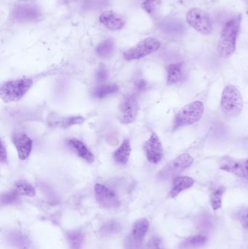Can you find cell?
<instances>
[{"mask_svg":"<svg viewBox=\"0 0 248 249\" xmlns=\"http://www.w3.org/2000/svg\"><path fill=\"white\" fill-rule=\"evenodd\" d=\"M219 168L240 178H248V158H235L226 155L220 160Z\"/></svg>","mask_w":248,"mask_h":249,"instance_id":"9c48e42d","label":"cell"},{"mask_svg":"<svg viewBox=\"0 0 248 249\" xmlns=\"http://www.w3.org/2000/svg\"><path fill=\"white\" fill-rule=\"evenodd\" d=\"M147 249H163L161 241L157 238H151L147 244Z\"/></svg>","mask_w":248,"mask_h":249,"instance_id":"d6a6232c","label":"cell"},{"mask_svg":"<svg viewBox=\"0 0 248 249\" xmlns=\"http://www.w3.org/2000/svg\"><path fill=\"white\" fill-rule=\"evenodd\" d=\"M227 188L224 186L215 189L210 196V202L214 211L218 210L222 206V199Z\"/></svg>","mask_w":248,"mask_h":249,"instance_id":"7402d4cb","label":"cell"},{"mask_svg":"<svg viewBox=\"0 0 248 249\" xmlns=\"http://www.w3.org/2000/svg\"><path fill=\"white\" fill-rule=\"evenodd\" d=\"M149 228V224L146 219H141L134 224L131 236L140 242H142Z\"/></svg>","mask_w":248,"mask_h":249,"instance_id":"ffe728a7","label":"cell"},{"mask_svg":"<svg viewBox=\"0 0 248 249\" xmlns=\"http://www.w3.org/2000/svg\"><path fill=\"white\" fill-rule=\"evenodd\" d=\"M205 112V107L200 101H195L183 106L175 115L173 131L182 127L192 125L200 121Z\"/></svg>","mask_w":248,"mask_h":249,"instance_id":"7a4b0ae2","label":"cell"},{"mask_svg":"<svg viewBox=\"0 0 248 249\" xmlns=\"http://www.w3.org/2000/svg\"><path fill=\"white\" fill-rule=\"evenodd\" d=\"M138 109L136 96L134 94L125 96L119 105L118 118L121 124H128L133 123L138 115Z\"/></svg>","mask_w":248,"mask_h":249,"instance_id":"ba28073f","label":"cell"},{"mask_svg":"<svg viewBox=\"0 0 248 249\" xmlns=\"http://www.w3.org/2000/svg\"><path fill=\"white\" fill-rule=\"evenodd\" d=\"M96 80L99 82L106 81L108 77V71L106 69L103 67H100V68L96 71Z\"/></svg>","mask_w":248,"mask_h":249,"instance_id":"1f68e13d","label":"cell"},{"mask_svg":"<svg viewBox=\"0 0 248 249\" xmlns=\"http://www.w3.org/2000/svg\"><path fill=\"white\" fill-rule=\"evenodd\" d=\"M95 196L98 203L104 208L114 209L120 205L115 192L101 184H96L94 187Z\"/></svg>","mask_w":248,"mask_h":249,"instance_id":"8fae6325","label":"cell"},{"mask_svg":"<svg viewBox=\"0 0 248 249\" xmlns=\"http://www.w3.org/2000/svg\"><path fill=\"white\" fill-rule=\"evenodd\" d=\"M119 87L116 84H103L93 89L92 96L95 99H102L115 94L119 91Z\"/></svg>","mask_w":248,"mask_h":249,"instance_id":"d6986e66","label":"cell"},{"mask_svg":"<svg viewBox=\"0 0 248 249\" xmlns=\"http://www.w3.org/2000/svg\"><path fill=\"white\" fill-rule=\"evenodd\" d=\"M13 143L17 150L20 160H26L29 156L33 146V141L23 133H16L13 136Z\"/></svg>","mask_w":248,"mask_h":249,"instance_id":"7c38bea8","label":"cell"},{"mask_svg":"<svg viewBox=\"0 0 248 249\" xmlns=\"http://www.w3.org/2000/svg\"><path fill=\"white\" fill-rule=\"evenodd\" d=\"M160 0H144L142 3V7L147 13L151 14L155 11L159 5Z\"/></svg>","mask_w":248,"mask_h":249,"instance_id":"83f0119b","label":"cell"},{"mask_svg":"<svg viewBox=\"0 0 248 249\" xmlns=\"http://www.w3.org/2000/svg\"><path fill=\"white\" fill-rule=\"evenodd\" d=\"M186 21L201 35H209L213 32L211 16L205 10L192 8L186 13Z\"/></svg>","mask_w":248,"mask_h":249,"instance_id":"8992f818","label":"cell"},{"mask_svg":"<svg viewBox=\"0 0 248 249\" xmlns=\"http://www.w3.org/2000/svg\"><path fill=\"white\" fill-rule=\"evenodd\" d=\"M121 227L118 222L111 221L104 224L101 228L102 233L105 235H111V234L116 233L120 231Z\"/></svg>","mask_w":248,"mask_h":249,"instance_id":"4316f807","label":"cell"},{"mask_svg":"<svg viewBox=\"0 0 248 249\" xmlns=\"http://www.w3.org/2000/svg\"><path fill=\"white\" fill-rule=\"evenodd\" d=\"M221 108L224 115L235 118L243 112V99L239 89L233 85H228L223 90Z\"/></svg>","mask_w":248,"mask_h":249,"instance_id":"3957f363","label":"cell"},{"mask_svg":"<svg viewBox=\"0 0 248 249\" xmlns=\"http://www.w3.org/2000/svg\"><path fill=\"white\" fill-rule=\"evenodd\" d=\"M13 18L19 22L36 20L40 17V11L36 7L31 5H19L13 10Z\"/></svg>","mask_w":248,"mask_h":249,"instance_id":"5bb4252c","label":"cell"},{"mask_svg":"<svg viewBox=\"0 0 248 249\" xmlns=\"http://www.w3.org/2000/svg\"><path fill=\"white\" fill-rule=\"evenodd\" d=\"M33 86V80L29 78L17 79L4 83L0 88V97L4 103L20 101Z\"/></svg>","mask_w":248,"mask_h":249,"instance_id":"277c9868","label":"cell"},{"mask_svg":"<svg viewBox=\"0 0 248 249\" xmlns=\"http://www.w3.org/2000/svg\"><path fill=\"white\" fill-rule=\"evenodd\" d=\"M141 242L137 241L132 236H129L127 238L125 242V249H140Z\"/></svg>","mask_w":248,"mask_h":249,"instance_id":"4dcf8cb0","label":"cell"},{"mask_svg":"<svg viewBox=\"0 0 248 249\" xmlns=\"http://www.w3.org/2000/svg\"><path fill=\"white\" fill-rule=\"evenodd\" d=\"M237 219L241 222L243 228L248 229V208L243 207L237 213Z\"/></svg>","mask_w":248,"mask_h":249,"instance_id":"f1b7e54d","label":"cell"},{"mask_svg":"<svg viewBox=\"0 0 248 249\" xmlns=\"http://www.w3.org/2000/svg\"><path fill=\"white\" fill-rule=\"evenodd\" d=\"M17 195L12 192V193H6L1 196V203L3 204H10L17 201Z\"/></svg>","mask_w":248,"mask_h":249,"instance_id":"f546056e","label":"cell"},{"mask_svg":"<svg viewBox=\"0 0 248 249\" xmlns=\"http://www.w3.org/2000/svg\"><path fill=\"white\" fill-rule=\"evenodd\" d=\"M240 23L241 16L239 15L229 20L223 28L218 42V49L220 55L224 58L232 56L235 53Z\"/></svg>","mask_w":248,"mask_h":249,"instance_id":"6da1fadb","label":"cell"},{"mask_svg":"<svg viewBox=\"0 0 248 249\" xmlns=\"http://www.w3.org/2000/svg\"><path fill=\"white\" fill-rule=\"evenodd\" d=\"M161 46L160 41L154 37H148L138 42L136 45L125 51L123 54L126 61L140 59L154 53L158 51Z\"/></svg>","mask_w":248,"mask_h":249,"instance_id":"52a82bcc","label":"cell"},{"mask_svg":"<svg viewBox=\"0 0 248 249\" xmlns=\"http://www.w3.org/2000/svg\"><path fill=\"white\" fill-rule=\"evenodd\" d=\"M131 154V144L128 139H125L120 146L114 152V159L120 165L128 163Z\"/></svg>","mask_w":248,"mask_h":249,"instance_id":"ac0fdd59","label":"cell"},{"mask_svg":"<svg viewBox=\"0 0 248 249\" xmlns=\"http://www.w3.org/2000/svg\"><path fill=\"white\" fill-rule=\"evenodd\" d=\"M84 122V118L83 117H68V118L61 119L58 122H55L52 124L65 128V127H71V126L75 125V124H83Z\"/></svg>","mask_w":248,"mask_h":249,"instance_id":"484cf974","label":"cell"},{"mask_svg":"<svg viewBox=\"0 0 248 249\" xmlns=\"http://www.w3.org/2000/svg\"><path fill=\"white\" fill-rule=\"evenodd\" d=\"M135 86L137 90H139V91H143V90L147 89V83L145 80H139L135 82Z\"/></svg>","mask_w":248,"mask_h":249,"instance_id":"e575fe53","label":"cell"},{"mask_svg":"<svg viewBox=\"0 0 248 249\" xmlns=\"http://www.w3.org/2000/svg\"><path fill=\"white\" fill-rule=\"evenodd\" d=\"M67 143L77 153V155L82 159L84 160L86 162L90 164L94 162V155L82 141L75 138H71L67 140Z\"/></svg>","mask_w":248,"mask_h":249,"instance_id":"9a60e30c","label":"cell"},{"mask_svg":"<svg viewBox=\"0 0 248 249\" xmlns=\"http://www.w3.org/2000/svg\"><path fill=\"white\" fill-rule=\"evenodd\" d=\"M207 241L208 239L205 235H197L185 241L182 246L184 249L199 248L206 244Z\"/></svg>","mask_w":248,"mask_h":249,"instance_id":"cb8c5ba5","label":"cell"},{"mask_svg":"<svg viewBox=\"0 0 248 249\" xmlns=\"http://www.w3.org/2000/svg\"><path fill=\"white\" fill-rule=\"evenodd\" d=\"M115 50V42L109 39L100 42L96 49V53L100 58H108L112 55Z\"/></svg>","mask_w":248,"mask_h":249,"instance_id":"603a6c76","label":"cell"},{"mask_svg":"<svg viewBox=\"0 0 248 249\" xmlns=\"http://www.w3.org/2000/svg\"><path fill=\"white\" fill-rule=\"evenodd\" d=\"M194 158L189 154H181L175 159L167 162L164 168L158 173V177L160 179H173L184 172L187 168L193 164Z\"/></svg>","mask_w":248,"mask_h":249,"instance_id":"5b68a950","label":"cell"},{"mask_svg":"<svg viewBox=\"0 0 248 249\" xmlns=\"http://www.w3.org/2000/svg\"><path fill=\"white\" fill-rule=\"evenodd\" d=\"M21 1H29V0H21Z\"/></svg>","mask_w":248,"mask_h":249,"instance_id":"8d00e7d4","label":"cell"},{"mask_svg":"<svg viewBox=\"0 0 248 249\" xmlns=\"http://www.w3.org/2000/svg\"><path fill=\"white\" fill-rule=\"evenodd\" d=\"M100 23L109 30L118 31L125 26V21L122 16L114 10H105L99 17Z\"/></svg>","mask_w":248,"mask_h":249,"instance_id":"4fadbf2b","label":"cell"},{"mask_svg":"<svg viewBox=\"0 0 248 249\" xmlns=\"http://www.w3.org/2000/svg\"><path fill=\"white\" fill-rule=\"evenodd\" d=\"M0 161H1V163H7V149H6V146H4V142H3V141H1V156H0Z\"/></svg>","mask_w":248,"mask_h":249,"instance_id":"836d02e7","label":"cell"},{"mask_svg":"<svg viewBox=\"0 0 248 249\" xmlns=\"http://www.w3.org/2000/svg\"><path fill=\"white\" fill-rule=\"evenodd\" d=\"M67 238L71 249H81L84 241V236L82 232L72 231L68 234Z\"/></svg>","mask_w":248,"mask_h":249,"instance_id":"d4e9b609","label":"cell"},{"mask_svg":"<svg viewBox=\"0 0 248 249\" xmlns=\"http://www.w3.org/2000/svg\"><path fill=\"white\" fill-rule=\"evenodd\" d=\"M184 77L183 63L171 64L167 67V83L169 86L178 84Z\"/></svg>","mask_w":248,"mask_h":249,"instance_id":"e0dca14e","label":"cell"},{"mask_svg":"<svg viewBox=\"0 0 248 249\" xmlns=\"http://www.w3.org/2000/svg\"><path fill=\"white\" fill-rule=\"evenodd\" d=\"M144 149L146 157L151 163H159L164 156V149L161 140L158 135L154 132L144 143Z\"/></svg>","mask_w":248,"mask_h":249,"instance_id":"30bf717a","label":"cell"},{"mask_svg":"<svg viewBox=\"0 0 248 249\" xmlns=\"http://www.w3.org/2000/svg\"><path fill=\"white\" fill-rule=\"evenodd\" d=\"M13 193L17 196H25L28 197H33L36 196L34 187L25 180H19L16 181L13 187Z\"/></svg>","mask_w":248,"mask_h":249,"instance_id":"44dd1931","label":"cell"},{"mask_svg":"<svg viewBox=\"0 0 248 249\" xmlns=\"http://www.w3.org/2000/svg\"><path fill=\"white\" fill-rule=\"evenodd\" d=\"M195 184V180L192 177L186 176H179L173 179V185L170 192V196L173 198L187 189L191 188Z\"/></svg>","mask_w":248,"mask_h":249,"instance_id":"2e32d148","label":"cell"},{"mask_svg":"<svg viewBox=\"0 0 248 249\" xmlns=\"http://www.w3.org/2000/svg\"><path fill=\"white\" fill-rule=\"evenodd\" d=\"M61 1L64 4H69V3L74 2V1H77V0H61Z\"/></svg>","mask_w":248,"mask_h":249,"instance_id":"d590c367","label":"cell"}]
</instances>
